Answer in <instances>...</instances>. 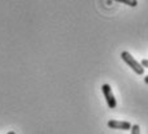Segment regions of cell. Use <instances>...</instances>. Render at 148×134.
I'll return each instance as SVG.
<instances>
[{
    "mask_svg": "<svg viewBox=\"0 0 148 134\" xmlns=\"http://www.w3.org/2000/svg\"><path fill=\"white\" fill-rule=\"evenodd\" d=\"M144 82H146V84H148V76H146V78H144Z\"/></svg>",
    "mask_w": 148,
    "mask_h": 134,
    "instance_id": "52a82bcc",
    "label": "cell"
},
{
    "mask_svg": "<svg viewBox=\"0 0 148 134\" xmlns=\"http://www.w3.org/2000/svg\"><path fill=\"white\" fill-rule=\"evenodd\" d=\"M102 92H103V96H104V98H106V101H107L108 107L110 108H116L117 102H116V98H115V96H113L112 89H111L110 85L108 84L102 85Z\"/></svg>",
    "mask_w": 148,
    "mask_h": 134,
    "instance_id": "7a4b0ae2",
    "label": "cell"
},
{
    "mask_svg": "<svg viewBox=\"0 0 148 134\" xmlns=\"http://www.w3.org/2000/svg\"><path fill=\"white\" fill-rule=\"evenodd\" d=\"M7 134H16V133H14V132H8Z\"/></svg>",
    "mask_w": 148,
    "mask_h": 134,
    "instance_id": "ba28073f",
    "label": "cell"
},
{
    "mask_svg": "<svg viewBox=\"0 0 148 134\" xmlns=\"http://www.w3.org/2000/svg\"><path fill=\"white\" fill-rule=\"evenodd\" d=\"M108 128L111 129H121V130H130L132 124L129 121H119V120H110L107 122Z\"/></svg>",
    "mask_w": 148,
    "mask_h": 134,
    "instance_id": "3957f363",
    "label": "cell"
},
{
    "mask_svg": "<svg viewBox=\"0 0 148 134\" xmlns=\"http://www.w3.org/2000/svg\"><path fill=\"white\" fill-rule=\"evenodd\" d=\"M121 58H122V61L126 62V63L133 68V71H134L135 74H138V75H143L144 74V68L142 67L140 62L136 61V59L129 52H122L121 53Z\"/></svg>",
    "mask_w": 148,
    "mask_h": 134,
    "instance_id": "6da1fadb",
    "label": "cell"
},
{
    "mask_svg": "<svg viewBox=\"0 0 148 134\" xmlns=\"http://www.w3.org/2000/svg\"><path fill=\"white\" fill-rule=\"evenodd\" d=\"M132 134H140V128H139V125L138 124H134V125H132Z\"/></svg>",
    "mask_w": 148,
    "mask_h": 134,
    "instance_id": "5b68a950",
    "label": "cell"
},
{
    "mask_svg": "<svg viewBox=\"0 0 148 134\" xmlns=\"http://www.w3.org/2000/svg\"><path fill=\"white\" fill-rule=\"evenodd\" d=\"M140 65H142V67H143V68H144V67H147V68H148V59H143Z\"/></svg>",
    "mask_w": 148,
    "mask_h": 134,
    "instance_id": "8992f818",
    "label": "cell"
},
{
    "mask_svg": "<svg viewBox=\"0 0 148 134\" xmlns=\"http://www.w3.org/2000/svg\"><path fill=\"white\" fill-rule=\"evenodd\" d=\"M116 1H120V3H124L126 5H130V7H136L138 5V0H116Z\"/></svg>",
    "mask_w": 148,
    "mask_h": 134,
    "instance_id": "277c9868",
    "label": "cell"
}]
</instances>
